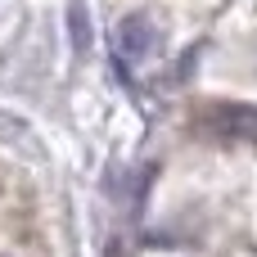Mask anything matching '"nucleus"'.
Wrapping results in <instances>:
<instances>
[{
    "instance_id": "f257e3e1",
    "label": "nucleus",
    "mask_w": 257,
    "mask_h": 257,
    "mask_svg": "<svg viewBox=\"0 0 257 257\" xmlns=\"http://www.w3.org/2000/svg\"><path fill=\"white\" fill-rule=\"evenodd\" d=\"M113 45H117V54H122L126 63L149 59L154 45H158V27H154V18H149V14H126V18L117 23V32H113Z\"/></svg>"
},
{
    "instance_id": "f03ea898",
    "label": "nucleus",
    "mask_w": 257,
    "mask_h": 257,
    "mask_svg": "<svg viewBox=\"0 0 257 257\" xmlns=\"http://www.w3.org/2000/svg\"><path fill=\"white\" fill-rule=\"evenodd\" d=\"M208 131L221 140H253L257 145V104H217Z\"/></svg>"
}]
</instances>
